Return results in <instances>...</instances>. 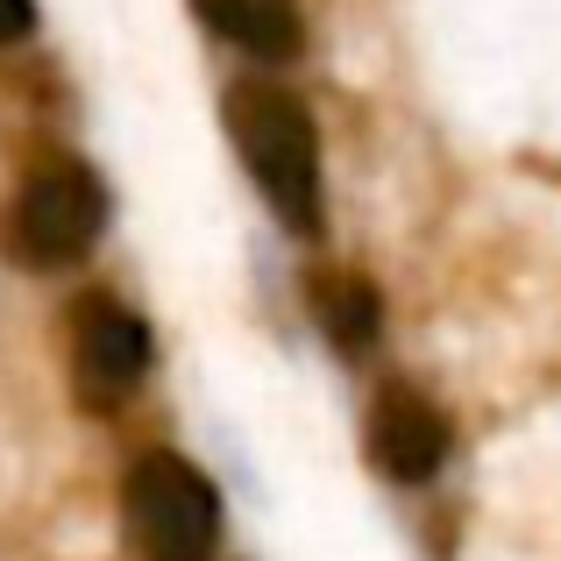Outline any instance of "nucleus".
<instances>
[{
  "label": "nucleus",
  "mask_w": 561,
  "mask_h": 561,
  "mask_svg": "<svg viewBox=\"0 0 561 561\" xmlns=\"http://www.w3.org/2000/svg\"><path fill=\"white\" fill-rule=\"evenodd\" d=\"M192 14H199L214 36H228L234 50L271 57V65L299 50V14H291L285 0H192Z\"/></svg>",
  "instance_id": "obj_6"
},
{
  "label": "nucleus",
  "mask_w": 561,
  "mask_h": 561,
  "mask_svg": "<svg viewBox=\"0 0 561 561\" xmlns=\"http://www.w3.org/2000/svg\"><path fill=\"white\" fill-rule=\"evenodd\" d=\"M220 114H228V136H234V150H242L263 206H271L291 234H320V136H313V114L277 79H234L228 100H220Z\"/></svg>",
  "instance_id": "obj_1"
},
{
  "label": "nucleus",
  "mask_w": 561,
  "mask_h": 561,
  "mask_svg": "<svg viewBox=\"0 0 561 561\" xmlns=\"http://www.w3.org/2000/svg\"><path fill=\"white\" fill-rule=\"evenodd\" d=\"M122 519L142 561H214L220 548V491L171 448L136 455L122 483Z\"/></svg>",
  "instance_id": "obj_3"
},
{
  "label": "nucleus",
  "mask_w": 561,
  "mask_h": 561,
  "mask_svg": "<svg viewBox=\"0 0 561 561\" xmlns=\"http://www.w3.org/2000/svg\"><path fill=\"white\" fill-rule=\"evenodd\" d=\"M370 462L391 483H426L448 462V420L434 398H420L412 383H383L370 405Z\"/></svg>",
  "instance_id": "obj_5"
},
{
  "label": "nucleus",
  "mask_w": 561,
  "mask_h": 561,
  "mask_svg": "<svg viewBox=\"0 0 561 561\" xmlns=\"http://www.w3.org/2000/svg\"><path fill=\"white\" fill-rule=\"evenodd\" d=\"M28 22H36V8H28V0H0V43L28 36Z\"/></svg>",
  "instance_id": "obj_8"
},
{
  "label": "nucleus",
  "mask_w": 561,
  "mask_h": 561,
  "mask_svg": "<svg viewBox=\"0 0 561 561\" xmlns=\"http://www.w3.org/2000/svg\"><path fill=\"white\" fill-rule=\"evenodd\" d=\"M71 363H79V391L93 398V412L128 398L142 383V370H150V328H142V313H128L107 291L79 299V313H71Z\"/></svg>",
  "instance_id": "obj_4"
},
{
  "label": "nucleus",
  "mask_w": 561,
  "mask_h": 561,
  "mask_svg": "<svg viewBox=\"0 0 561 561\" xmlns=\"http://www.w3.org/2000/svg\"><path fill=\"white\" fill-rule=\"evenodd\" d=\"M313 320L328 328V342L342 348V356H363L383 328V306L356 271H320L313 277Z\"/></svg>",
  "instance_id": "obj_7"
},
{
  "label": "nucleus",
  "mask_w": 561,
  "mask_h": 561,
  "mask_svg": "<svg viewBox=\"0 0 561 561\" xmlns=\"http://www.w3.org/2000/svg\"><path fill=\"white\" fill-rule=\"evenodd\" d=\"M107 228V185L79 157H43L28 179L14 185L8 214H0V249L22 271H71Z\"/></svg>",
  "instance_id": "obj_2"
}]
</instances>
